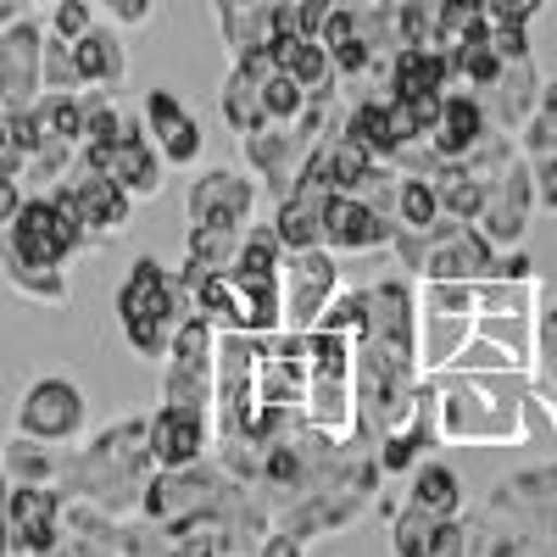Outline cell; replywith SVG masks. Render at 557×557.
<instances>
[{"mask_svg":"<svg viewBox=\"0 0 557 557\" xmlns=\"http://www.w3.org/2000/svg\"><path fill=\"white\" fill-rule=\"evenodd\" d=\"M218 430H212V412L207 407H178V401H162L151 412V457L157 469H190L212 451Z\"/></svg>","mask_w":557,"mask_h":557,"instance_id":"obj_14","label":"cell"},{"mask_svg":"<svg viewBox=\"0 0 557 557\" xmlns=\"http://www.w3.org/2000/svg\"><path fill=\"white\" fill-rule=\"evenodd\" d=\"M491 7V23H530L546 0H485Z\"/></svg>","mask_w":557,"mask_h":557,"instance_id":"obj_49","label":"cell"},{"mask_svg":"<svg viewBox=\"0 0 557 557\" xmlns=\"http://www.w3.org/2000/svg\"><path fill=\"white\" fill-rule=\"evenodd\" d=\"M318 330H341V335H362L368 330V290H346L335 296L330 307H323Z\"/></svg>","mask_w":557,"mask_h":557,"instance_id":"obj_39","label":"cell"},{"mask_svg":"<svg viewBox=\"0 0 557 557\" xmlns=\"http://www.w3.org/2000/svg\"><path fill=\"white\" fill-rule=\"evenodd\" d=\"M519 368H530V357H519L513 346H502V341H491L480 330H474L469 346L451 357V374H519Z\"/></svg>","mask_w":557,"mask_h":557,"instance_id":"obj_32","label":"cell"},{"mask_svg":"<svg viewBox=\"0 0 557 557\" xmlns=\"http://www.w3.org/2000/svg\"><path fill=\"white\" fill-rule=\"evenodd\" d=\"M62 457H67V446H51V441H34V435L12 430L7 451H0V469H7L17 485H57L62 480Z\"/></svg>","mask_w":557,"mask_h":557,"instance_id":"obj_26","label":"cell"},{"mask_svg":"<svg viewBox=\"0 0 557 557\" xmlns=\"http://www.w3.org/2000/svg\"><path fill=\"white\" fill-rule=\"evenodd\" d=\"M12 535L17 557H57L67 535V496L57 485H17L12 491Z\"/></svg>","mask_w":557,"mask_h":557,"instance_id":"obj_15","label":"cell"},{"mask_svg":"<svg viewBox=\"0 0 557 557\" xmlns=\"http://www.w3.org/2000/svg\"><path fill=\"white\" fill-rule=\"evenodd\" d=\"M157 474L151 457V418H117L101 435H89L62 457V480L57 491L67 502H89L112 519H139L146 502V480Z\"/></svg>","mask_w":557,"mask_h":557,"instance_id":"obj_1","label":"cell"},{"mask_svg":"<svg viewBox=\"0 0 557 557\" xmlns=\"http://www.w3.org/2000/svg\"><path fill=\"white\" fill-rule=\"evenodd\" d=\"M235 557H262V552H235Z\"/></svg>","mask_w":557,"mask_h":557,"instance_id":"obj_54","label":"cell"},{"mask_svg":"<svg viewBox=\"0 0 557 557\" xmlns=\"http://www.w3.org/2000/svg\"><path fill=\"white\" fill-rule=\"evenodd\" d=\"M240 240H246V228L235 223H190V235H184V262H196L207 273H228L240 257Z\"/></svg>","mask_w":557,"mask_h":557,"instance_id":"obj_28","label":"cell"},{"mask_svg":"<svg viewBox=\"0 0 557 557\" xmlns=\"http://www.w3.org/2000/svg\"><path fill=\"white\" fill-rule=\"evenodd\" d=\"M535 168V190H541V207L557 212V162H530Z\"/></svg>","mask_w":557,"mask_h":557,"instance_id":"obj_51","label":"cell"},{"mask_svg":"<svg viewBox=\"0 0 557 557\" xmlns=\"http://www.w3.org/2000/svg\"><path fill=\"white\" fill-rule=\"evenodd\" d=\"M96 7H101L117 28H139V23H151L157 0H96Z\"/></svg>","mask_w":557,"mask_h":557,"instance_id":"obj_47","label":"cell"},{"mask_svg":"<svg viewBox=\"0 0 557 557\" xmlns=\"http://www.w3.org/2000/svg\"><path fill=\"white\" fill-rule=\"evenodd\" d=\"M491 45L502 51V62H524V57H530V34H524V23H491Z\"/></svg>","mask_w":557,"mask_h":557,"instance_id":"obj_46","label":"cell"},{"mask_svg":"<svg viewBox=\"0 0 557 557\" xmlns=\"http://www.w3.org/2000/svg\"><path fill=\"white\" fill-rule=\"evenodd\" d=\"M45 34L28 17L0 28V112H23L45 96Z\"/></svg>","mask_w":557,"mask_h":557,"instance_id":"obj_11","label":"cell"},{"mask_svg":"<svg viewBox=\"0 0 557 557\" xmlns=\"http://www.w3.org/2000/svg\"><path fill=\"white\" fill-rule=\"evenodd\" d=\"M78 162L101 168V173H112V178L123 184V190H128L134 201H157V196H162L168 157L157 151V139L146 134V117H128V128L112 139L107 151H89V146H78Z\"/></svg>","mask_w":557,"mask_h":557,"instance_id":"obj_9","label":"cell"},{"mask_svg":"<svg viewBox=\"0 0 557 557\" xmlns=\"http://www.w3.org/2000/svg\"><path fill=\"white\" fill-rule=\"evenodd\" d=\"M469 552H474V530L462 524V519H441L424 557H469Z\"/></svg>","mask_w":557,"mask_h":557,"instance_id":"obj_45","label":"cell"},{"mask_svg":"<svg viewBox=\"0 0 557 557\" xmlns=\"http://www.w3.org/2000/svg\"><path fill=\"white\" fill-rule=\"evenodd\" d=\"M335 190H307V184H290L285 201L273 212V228L285 251H307V246H323V207H330Z\"/></svg>","mask_w":557,"mask_h":557,"instance_id":"obj_22","label":"cell"},{"mask_svg":"<svg viewBox=\"0 0 557 557\" xmlns=\"http://www.w3.org/2000/svg\"><path fill=\"white\" fill-rule=\"evenodd\" d=\"M57 190L73 201V212H78V223H84L89 246H96V240H117L123 228H128V218H134V196L123 190L112 173L89 168V162H73V173L57 184Z\"/></svg>","mask_w":557,"mask_h":557,"instance_id":"obj_10","label":"cell"},{"mask_svg":"<svg viewBox=\"0 0 557 557\" xmlns=\"http://www.w3.org/2000/svg\"><path fill=\"white\" fill-rule=\"evenodd\" d=\"M368 168H374V157H368V151L357 146V139L330 134V178H335V190H357Z\"/></svg>","mask_w":557,"mask_h":557,"instance_id":"obj_38","label":"cell"},{"mask_svg":"<svg viewBox=\"0 0 557 557\" xmlns=\"http://www.w3.org/2000/svg\"><path fill=\"white\" fill-rule=\"evenodd\" d=\"M212 385H218V323L190 312L162 357V401L212 412Z\"/></svg>","mask_w":557,"mask_h":557,"instance_id":"obj_7","label":"cell"},{"mask_svg":"<svg viewBox=\"0 0 557 557\" xmlns=\"http://www.w3.org/2000/svg\"><path fill=\"white\" fill-rule=\"evenodd\" d=\"M435 196H441V218L480 223V212H485V196H491V184H485L480 173H469L462 162H451V168L435 178Z\"/></svg>","mask_w":557,"mask_h":557,"instance_id":"obj_31","label":"cell"},{"mask_svg":"<svg viewBox=\"0 0 557 557\" xmlns=\"http://www.w3.org/2000/svg\"><path fill=\"white\" fill-rule=\"evenodd\" d=\"M341 134L357 139V146L374 157V162H391V157L401 151V134H396V123H391V101H362V107H351Z\"/></svg>","mask_w":557,"mask_h":557,"instance_id":"obj_29","label":"cell"},{"mask_svg":"<svg viewBox=\"0 0 557 557\" xmlns=\"http://www.w3.org/2000/svg\"><path fill=\"white\" fill-rule=\"evenodd\" d=\"M541 207V190H535V168L530 157H519L513 168H507L496 184H491V196H485V212H480V228L491 235L496 251H513L524 240V228H530V212Z\"/></svg>","mask_w":557,"mask_h":557,"instance_id":"obj_13","label":"cell"},{"mask_svg":"<svg viewBox=\"0 0 557 557\" xmlns=\"http://www.w3.org/2000/svg\"><path fill=\"white\" fill-rule=\"evenodd\" d=\"M519 435H524V441H546V435H557V412L546 407V396L524 391V401H519Z\"/></svg>","mask_w":557,"mask_h":557,"instance_id":"obj_44","label":"cell"},{"mask_svg":"<svg viewBox=\"0 0 557 557\" xmlns=\"http://www.w3.org/2000/svg\"><path fill=\"white\" fill-rule=\"evenodd\" d=\"M407 502H418L435 519H457L462 513V480H457V469H446V462H424V469L412 474V485H407Z\"/></svg>","mask_w":557,"mask_h":557,"instance_id":"obj_30","label":"cell"},{"mask_svg":"<svg viewBox=\"0 0 557 557\" xmlns=\"http://www.w3.org/2000/svg\"><path fill=\"white\" fill-rule=\"evenodd\" d=\"M28 7H51V0H28Z\"/></svg>","mask_w":557,"mask_h":557,"instance_id":"obj_53","label":"cell"},{"mask_svg":"<svg viewBox=\"0 0 557 557\" xmlns=\"http://www.w3.org/2000/svg\"><path fill=\"white\" fill-rule=\"evenodd\" d=\"M84 246H89V235H84V223L62 190L28 196L23 212L0 228V251L23 257V262H45V268H67Z\"/></svg>","mask_w":557,"mask_h":557,"instance_id":"obj_5","label":"cell"},{"mask_svg":"<svg viewBox=\"0 0 557 557\" xmlns=\"http://www.w3.org/2000/svg\"><path fill=\"white\" fill-rule=\"evenodd\" d=\"M391 246L418 278H469V285H480V278H496L502 262L485 228L462 218H441L435 228H396Z\"/></svg>","mask_w":557,"mask_h":557,"instance_id":"obj_3","label":"cell"},{"mask_svg":"<svg viewBox=\"0 0 557 557\" xmlns=\"http://www.w3.org/2000/svg\"><path fill=\"white\" fill-rule=\"evenodd\" d=\"M418 307H435V312H480V285L469 278H424V296Z\"/></svg>","mask_w":557,"mask_h":557,"instance_id":"obj_37","label":"cell"},{"mask_svg":"<svg viewBox=\"0 0 557 557\" xmlns=\"http://www.w3.org/2000/svg\"><path fill=\"white\" fill-rule=\"evenodd\" d=\"M491 89H496V123H502L507 134H519V128L530 123V112L541 107V89H546V84H541V73H535V57H524V62H507Z\"/></svg>","mask_w":557,"mask_h":557,"instance_id":"obj_25","label":"cell"},{"mask_svg":"<svg viewBox=\"0 0 557 557\" xmlns=\"http://www.w3.org/2000/svg\"><path fill=\"white\" fill-rule=\"evenodd\" d=\"M285 73H296L307 89H335V57H330V45L323 39H296L290 45V57H285Z\"/></svg>","mask_w":557,"mask_h":557,"instance_id":"obj_34","label":"cell"},{"mask_svg":"<svg viewBox=\"0 0 557 557\" xmlns=\"http://www.w3.org/2000/svg\"><path fill=\"white\" fill-rule=\"evenodd\" d=\"M257 212V178L235 173V168H207L190 178V196H184V218L190 223H235L246 228Z\"/></svg>","mask_w":557,"mask_h":557,"instance_id":"obj_16","label":"cell"},{"mask_svg":"<svg viewBox=\"0 0 557 557\" xmlns=\"http://www.w3.org/2000/svg\"><path fill=\"white\" fill-rule=\"evenodd\" d=\"M335 285H341V268L330 246L290 251L285 257V330H301V335L318 330L323 307L335 301Z\"/></svg>","mask_w":557,"mask_h":557,"instance_id":"obj_12","label":"cell"},{"mask_svg":"<svg viewBox=\"0 0 557 557\" xmlns=\"http://www.w3.org/2000/svg\"><path fill=\"white\" fill-rule=\"evenodd\" d=\"M28 12V0H0V28H7V23H17Z\"/></svg>","mask_w":557,"mask_h":557,"instance_id":"obj_52","label":"cell"},{"mask_svg":"<svg viewBox=\"0 0 557 557\" xmlns=\"http://www.w3.org/2000/svg\"><path fill=\"white\" fill-rule=\"evenodd\" d=\"M396 228H401L396 218H385L351 190H335L330 207H323V246L330 251H380L396 240Z\"/></svg>","mask_w":557,"mask_h":557,"instance_id":"obj_17","label":"cell"},{"mask_svg":"<svg viewBox=\"0 0 557 557\" xmlns=\"http://www.w3.org/2000/svg\"><path fill=\"white\" fill-rule=\"evenodd\" d=\"M96 12H101L96 0H51V34L73 45V39H84L89 28H96Z\"/></svg>","mask_w":557,"mask_h":557,"instance_id":"obj_40","label":"cell"},{"mask_svg":"<svg viewBox=\"0 0 557 557\" xmlns=\"http://www.w3.org/2000/svg\"><path fill=\"white\" fill-rule=\"evenodd\" d=\"M457 84V67L441 45H401L391 57V96H424V89H446Z\"/></svg>","mask_w":557,"mask_h":557,"instance_id":"obj_21","label":"cell"},{"mask_svg":"<svg viewBox=\"0 0 557 557\" xmlns=\"http://www.w3.org/2000/svg\"><path fill=\"white\" fill-rule=\"evenodd\" d=\"M396 223H401V228H435V223H441V196H435V178H407V173H401Z\"/></svg>","mask_w":557,"mask_h":557,"instance_id":"obj_36","label":"cell"},{"mask_svg":"<svg viewBox=\"0 0 557 557\" xmlns=\"http://www.w3.org/2000/svg\"><path fill=\"white\" fill-rule=\"evenodd\" d=\"M139 117H146V134L157 139V151L168 157V168H190L201 157V123L173 89H151Z\"/></svg>","mask_w":557,"mask_h":557,"instance_id":"obj_18","label":"cell"},{"mask_svg":"<svg viewBox=\"0 0 557 557\" xmlns=\"http://www.w3.org/2000/svg\"><path fill=\"white\" fill-rule=\"evenodd\" d=\"M196 312V290L184 273H168L157 257H134L128 278L117 285V330L128 341L134 357H151L162 362L178 323Z\"/></svg>","mask_w":557,"mask_h":557,"instance_id":"obj_2","label":"cell"},{"mask_svg":"<svg viewBox=\"0 0 557 557\" xmlns=\"http://www.w3.org/2000/svg\"><path fill=\"white\" fill-rule=\"evenodd\" d=\"M0 278L23 296V301H39V307H67L73 285H67V268H45V262H23V257H7L0 251Z\"/></svg>","mask_w":557,"mask_h":557,"instance_id":"obj_27","label":"cell"},{"mask_svg":"<svg viewBox=\"0 0 557 557\" xmlns=\"http://www.w3.org/2000/svg\"><path fill=\"white\" fill-rule=\"evenodd\" d=\"M307 151H312V139L296 123H262L257 134H246V162H251L257 178L273 184V196H278V184H285V190L296 184Z\"/></svg>","mask_w":557,"mask_h":557,"instance_id":"obj_19","label":"cell"},{"mask_svg":"<svg viewBox=\"0 0 557 557\" xmlns=\"http://www.w3.org/2000/svg\"><path fill=\"white\" fill-rule=\"evenodd\" d=\"M485 128H491V117H485V107L474 101V96H457V89H446V107H441V123H435V146H441V157L446 162H462L480 139H485Z\"/></svg>","mask_w":557,"mask_h":557,"instance_id":"obj_24","label":"cell"},{"mask_svg":"<svg viewBox=\"0 0 557 557\" xmlns=\"http://www.w3.org/2000/svg\"><path fill=\"white\" fill-rule=\"evenodd\" d=\"M530 312H480L474 318V330L480 335H491V341H502V346H513L519 357L530 351V323H524Z\"/></svg>","mask_w":557,"mask_h":557,"instance_id":"obj_41","label":"cell"},{"mask_svg":"<svg viewBox=\"0 0 557 557\" xmlns=\"http://www.w3.org/2000/svg\"><path fill=\"white\" fill-rule=\"evenodd\" d=\"M474 318H480V312H435V307H418V368H424V374H446L451 357L474 341Z\"/></svg>","mask_w":557,"mask_h":557,"instance_id":"obj_20","label":"cell"},{"mask_svg":"<svg viewBox=\"0 0 557 557\" xmlns=\"http://www.w3.org/2000/svg\"><path fill=\"white\" fill-rule=\"evenodd\" d=\"M519 401L524 396H502L485 391L474 374L441 380V435L446 441H524L519 435Z\"/></svg>","mask_w":557,"mask_h":557,"instance_id":"obj_6","label":"cell"},{"mask_svg":"<svg viewBox=\"0 0 557 557\" xmlns=\"http://www.w3.org/2000/svg\"><path fill=\"white\" fill-rule=\"evenodd\" d=\"M480 312H530V285H519V278H480Z\"/></svg>","mask_w":557,"mask_h":557,"instance_id":"obj_43","label":"cell"},{"mask_svg":"<svg viewBox=\"0 0 557 557\" xmlns=\"http://www.w3.org/2000/svg\"><path fill=\"white\" fill-rule=\"evenodd\" d=\"M12 430L34 435V441H51V446H73L89 430V396L67 374H39L17 401Z\"/></svg>","mask_w":557,"mask_h":557,"instance_id":"obj_8","label":"cell"},{"mask_svg":"<svg viewBox=\"0 0 557 557\" xmlns=\"http://www.w3.org/2000/svg\"><path fill=\"white\" fill-rule=\"evenodd\" d=\"M12 491H17V480L0 469V557H17V535H12Z\"/></svg>","mask_w":557,"mask_h":557,"instance_id":"obj_48","label":"cell"},{"mask_svg":"<svg viewBox=\"0 0 557 557\" xmlns=\"http://www.w3.org/2000/svg\"><path fill=\"white\" fill-rule=\"evenodd\" d=\"M45 89H84L78 78V62H73V45L45 34Z\"/></svg>","mask_w":557,"mask_h":557,"instance_id":"obj_42","label":"cell"},{"mask_svg":"<svg viewBox=\"0 0 557 557\" xmlns=\"http://www.w3.org/2000/svg\"><path fill=\"white\" fill-rule=\"evenodd\" d=\"M262 107H268V123H296L307 112V84L285 67H273L262 78Z\"/></svg>","mask_w":557,"mask_h":557,"instance_id":"obj_35","label":"cell"},{"mask_svg":"<svg viewBox=\"0 0 557 557\" xmlns=\"http://www.w3.org/2000/svg\"><path fill=\"white\" fill-rule=\"evenodd\" d=\"M73 62H78V78L84 89H117L128 78V51H123V39L117 28H89L84 39H73Z\"/></svg>","mask_w":557,"mask_h":557,"instance_id":"obj_23","label":"cell"},{"mask_svg":"<svg viewBox=\"0 0 557 557\" xmlns=\"http://www.w3.org/2000/svg\"><path fill=\"white\" fill-rule=\"evenodd\" d=\"M23 201H28V190H23V178H12V173H0V228H7L17 212H23Z\"/></svg>","mask_w":557,"mask_h":557,"instance_id":"obj_50","label":"cell"},{"mask_svg":"<svg viewBox=\"0 0 557 557\" xmlns=\"http://www.w3.org/2000/svg\"><path fill=\"white\" fill-rule=\"evenodd\" d=\"M435 524H441V519L424 513L418 502H401V507H396V519H391V552H396V557H424Z\"/></svg>","mask_w":557,"mask_h":557,"instance_id":"obj_33","label":"cell"},{"mask_svg":"<svg viewBox=\"0 0 557 557\" xmlns=\"http://www.w3.org/2000/svg\"><path fill=\"white\" fill-rule=\"evenodd\" d=\"M228 491H235V474L223 462H190V469H157L146 480V502H139V519L162 524L168 535L178 530H201V524H218Z\"/></svg>","mask_w":557,"mask_h":557,"instance_id":"obj_4","label":"cell"}]
</instances>
